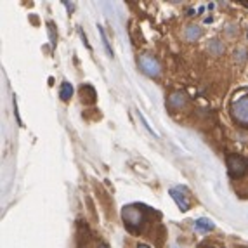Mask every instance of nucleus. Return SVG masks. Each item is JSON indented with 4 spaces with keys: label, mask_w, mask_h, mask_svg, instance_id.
<instances>
[{
    "label": "nucleus",
    "mask_w": 248,
    "mask_h": 248,
    "mask_svg": "<svg viewBox=\"0 0 248 248\" xmlns=\"http://www.w3.org/2000/svg\"><path fill=\"white\" fill-rule=\"evenodd\" d=\"M169 193H170V196H172V200H174V202L177 203L179 208H181L182 212H187V210H189V202H187L186 196H184V193H187L186 187H182V186L172 187V189H170Z\"/></svg>",
    "instance_id": "obj_5"
},
{
    "label": "nucleus",
    "mask_w": 248,
    "mask_h": 248,
    "mask_svg": "<svg viewBox=\"0 0 248 248\" xmlns=\"http://www.w3.org/2000/svg\"><path fill=\"white\" fill-rule=\"evenodd\" d=\"M228 169L231 177H241L248 169V160L240 155H231L228 158Z\"/></svg>",
    "instance_id": "obj_3"
},
{
    "label": "nucleus",
    "mask_w": 248,
    "mask_h": 248,
    "mask_svg": "<svg viewBox=\"0 0 248 248\" xmlns=\"http://www.w3.org/2000/svg\"><path fill=\"white\" fill-rule=\"evenodd\" d=\"M99 248H108V247H104V245H101V247Z\"/></svg>",
    "instance_id": "obj_14"
},
{
    "label": "nucleus",
    "mask_w": 248,
    "mask_h": 248,
    "mask_svg": "<svg viewBox=\"0 0 248 248\" xmlns=\"http://www.w3.org/2000/svg\"><path fill=\"white\" fill-rule=\"evenodd\" d=\"M231 115L236 124H240L241 127H248V95H243L232 103Z\"/></svg>",
    "instance_id": "obj_2"
},
{
    "label": "nucleus",
    "mask_w": 248,
    "mask_h": 248,
    "mask_svg": "<svg viewBox=\"0 0 248 248\" xmlns=\"http://www.w3.org/2000/svg\"><path fill=\"white\" fill-rule=\"evenodd\" d=\"M139 248H149L148 245H139Z\"/></svg>",
    "instance_id": "obj_13"
},
{
    "label": "nucleus",
    "mask_w": 248,
    "mask_h": 248,
    "mask_svg": "<svg viewBox=\"0 0 248 248\" xmlns=\"http://www.w3.org/2000/svg\"><path fill=\"white\" fill-rule=\"evenodd\" d=\"M71 95H73V85H71V83H62L61 91H59V97H61V101H70Z\"/></svg>",
    "instance_id": "obj_9"
},
{
    "label": "nucleus",
    "mask_w": 248,
    "mask_h": 248,
    "mask_svg": "<svg viewBox=\"0 0 248 248\" xmlns=\"http://www.w3.org/2000/svg\"><path fill=\"white\" fill-rule=\"evenodd\" d=\"M184 35H186L187 40L195 42V40H198V38L202 37V28H198L196 25H191V26H187V28H186Z\"/></svg>",
    "instance_id": "obj_8"
},
{
    "label": "nucleus",
    "mask_w": 248,
    "mask_h": 248,
    "mask_svg": "<svg viewBox=\"0 0 248 248\" xmlns=\"http://www.w3.org/2000/svg\"><path fill=\"white\" fill-rule=\"evenodd\" d=\"M236 59H238V61H243V59H247V52H245V50H238V54H236Z\"/></svg>",
    "instance_id": "obj_12"
},
{
    "label": "nucleus",
    "mask_w": 248,
    "mask_h": 248,
    "mask_svg": "<svg viewBox=\"0 0 248 248\" xmlns=\"http://www.w3.org/2000/svg\"><path fill=\"white\" fill-rule=\"evenodd\" d=\"M186 104V95L182 92H174V94L169 97V106L170 108H182Z\"/></svg>",
    "instance_id": "obj_6"
},
{
    "label": "nucleus",
    "mask_w": 248,
    "mask_h": 248,
    "mask_svg": "<svg viewBox=\"0 0 248 248\" xmlns=\"http://www.w3.org/2000/svg\"><path fill=\"white\" fill-rule=\"evenodd\" d=\"M99 33H101V38H103V42H104V47H106V50H108V54L113 58V49H111V46L108 44V40H106V35H104V30L99 26Z\"/></svg>",
    "instance_id": "obj_11"
},
{
    "label": "nucleus",
    "mask_w": 248,
    "mask_h": 248,
    "mask_svg": "<svg viewBox=\"0 0 248 248\" xmlns=\"http://www.w3.org/2000/svg\"><path fill=\"white\" fill-rule=\"evenodd\" d=\"M208 52H212L214 56H220V54L224 52V46L222 42H219V38H212V40H208Z\"/></svg>",
    "instance_id": "obj_7"
},
{
    "label": "nucleus",
    "mask_w": 248,
    "mask_h": 248,
    "mask_svg": "<svg viewBox=\"0 0 248 248\" xmlns=\"http://www.w3.org/2000/svg\"><path fill=\"white\" fill-rule=\"evenodd\" d=\"M195 228L200 229V231H212L215 228V224L210 219H198L195 222Z\"/></svg>",
    "instance_id": "obj_10"
},
{
    "label": "nucleus",
    "mask_w": 248,
    "mask_h": 248,
    "mask_svg": "<svg viewBox=\"0 0 248 248\" xmlns=\"http://www.w3.org/2000/svg\"><path fill=\"white\" fill-rule=\"evenodd\" d=\"M139 66H141V70L144 71L146 75H149V77H158V75L161 73L160 62L155 58H151V56H148V54L139 56Z\"/></svg>",
    "instance_id": "obj_4"
},
{
    "label": "nucleus",
    "mask_w": 248,
    "mask_h": 248,
    "mask_svg": "<svg viewBox=\"0 0 248 248\" xmlns=\"http://www.w3.org/2000/svg\"><path fill=\"white\" fill-rule=\"evenodd\" d=\"M122 219H124L125 228L130 232H137L141 229L142 222H144V214H142L141 207L137 205H127L122 208Z\"/></svg>",
    "instance_id": "obj_1"
}]
</instances>
